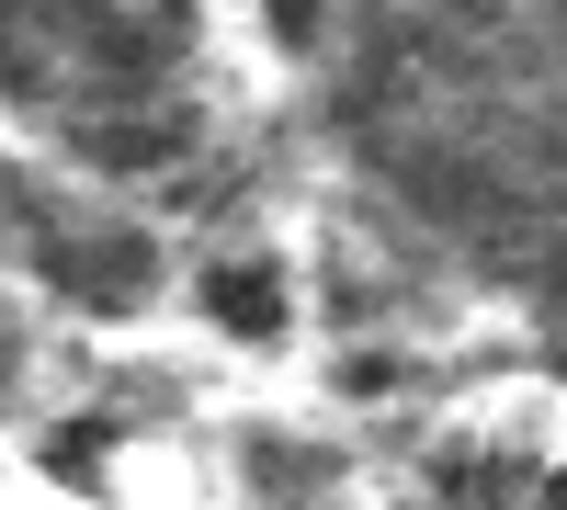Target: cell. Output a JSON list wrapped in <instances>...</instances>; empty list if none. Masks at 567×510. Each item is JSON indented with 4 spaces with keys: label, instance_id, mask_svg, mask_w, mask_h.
<instances>
[{
    "label": "cell",
    "instance_id": "6da1fadb",
    "mask_svg": "<svg viewBox=\"0 0 567 510\" xmlns=\"http://www.w3.org/2000/svg\"><path fill=\"white\" fill-rule=\"evenodd\" d=\"M34 272L58 284L69 306H91V318H136L159 295V239L148 227H125V216H91V227H69V216H34Z\"/></svg>",
    "mask_w": 567,
    "mask_h": 510
},
{
    "label": "cell",
    "instance_id": "7a4b0ae2",
    "mask_svg": "<svg viewBox=\"0 0 567 510\" xmlns=\"http://www.w3.org/2000/svg\"><path fill=\"white\" fill-rule=\"evenodd\" d=\"M205 318H216V330L227 341H284V330H296V272H284V261H261V250H239V261H205Z\"/></svg>",
    "mask_w": 567,
    "mask_h": 510
},
{
    "label": "cell",
    "instance_id": "3957f363",
    "mask_svg": "<svg viewBox=\"0 0 567 510\" xmlns=\"http://www.w3.org/2000/svg\"><path fill=\"white\" fill-rule=\"evenodd\" d=\"M261 12H272L284 45H318V0H261Z\"/></svg>",
    "mask_w": 567,
    "mask_h": 510
}]
</instances>
